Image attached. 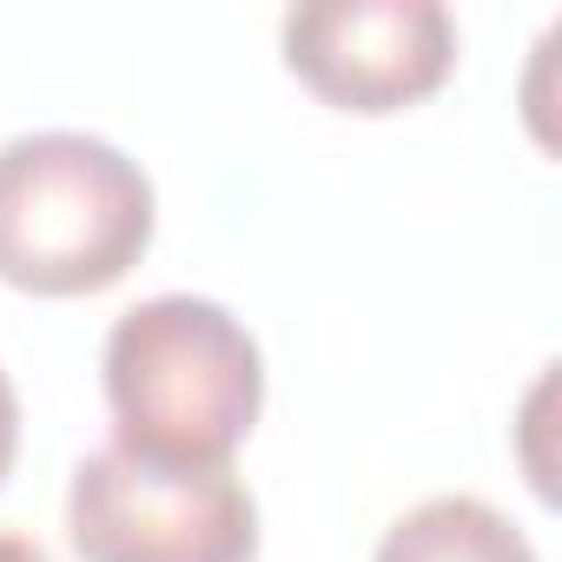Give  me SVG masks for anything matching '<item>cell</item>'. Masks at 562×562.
Instances as JSON below:
<instances>
[{"mask_svg": "<svg viewBox=\"0 0 562 562\" xmlns=\"http://www.w3.org/2000/svg\"><path fill=\"white\" fill-rule=\"evenodd\" d=\"M113 450L159 470H225L265 411L258 338L212 299L159 292L106 331Z\"/></svg>", "mask_w": 562, "mask_h": 562, "instance_id": "cell-1", "label": "cell"}, {"mask_svg": "<svg viewBox=\"0 0 562 562\" xmlns=\"http://www.w3.org/2000/svg\"><path fill=\"white\" fill-rule=\"evenodd\" d=\"M153 179L100 133H21L0 146V285L93 299L153 245Z\"/></svg>", "mask_w": 562, "mask_h": 562, "instance_id": "cell-2", "label": "cell"}, {"mask_svg": "<svg viewBox=\"0 0 562 562\" xmlns=\"http://www.w3.org/2000/svg\"><path fill=\"white\" fill-rule=\"evenodd\" d=\"M67 542L80 562H251L258 503L225 470H159L93 450L67 483Z\"/></svg>", "mask_w": 562, "mask_h": 562, "instance_id": "cell-3", "label": "cell"}, {"mask_svg": "<svg viewBox=\"0 0 562 562\" xmlns=\"http://www.w3.org/2000/svg\"><path fill=\"white\" fill-rule=\"evenodd\" d=\"M285 67L338 113H404L457 67V21L437 0H312L292 8Z\"/></svg>", "mask_w": 562, "mask_h": 562, "instance_id": "cell-4", "label": "cell"}, {"mask_svg": "<svg viewBox=\"0 0 562 562\" xmlns=\"http://www.w3.org/2000/svg\"><path fill=\"white\" fill-rule=\"evenodd\" d=\"M371 562H542L536 542L483 496H430L404 509Z\"/></svg>", "mask_w": 562, "mask_h": 562, "instance_id": "cell-5", "label": "cell"}, {"mask_svg": "<svg viewBox=\"0 0 562 562\" xmlns=\"http://www.w3.org/2000/svg\"><path fill=\"white\" fill-rule=\"evenodd\" d=\"M14 457H21V397H14V378L0 371V483H8Z\"/></svg>", "mask_w": 562, "mask_h": 562, "instance_id": "cell-6", "label": "cell"}, {"mask_svg": "<svg viewBox=\"0 0 562 562\" xmlns=\"http://www.w3.org/2000/svg\"><path fill=\"white\" fill-rule=\"evenodd\" d=\"M0 562H54L41 542H27V536H8V529H0Z\"/></svg>", "mask_w": 562, "mask_h": 562, "instance_id": "cell-7", "label": "cell"}]
</instances>
